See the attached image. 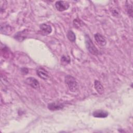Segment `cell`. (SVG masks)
Returning <instances> with one entry per match:
<instances>
[{
  "instance_id": "6da1fadb",
  "label": "cell",
  "mask_w": 133,
  "mask_h": 133,
  "mask_svg": "<svg viewBox=\"0 0 133 133\" xmlns=\"http://www.w3.org/2000/svg\"><path fill=\"white\" fill-rule=\"evenodd\" d=\"M64 81L68 85L70 91L75 92L78 88V85L75 78L70 75H67L65 76Z\"/></svg>"
},
{
  "instance_id": "7a4b0ae2",
  "label": "cell",
  "mask_w": 133,
  "mask_h": 133,
  "mask_svg": "<svg viewBox=\"0 0 133 133\" xmlns=\"http://www.w3.org/2000/svg\"><path fill=\"white\" fill-rule=\"evenodd\" d=\"M85 43L88 51L94 55H98L99 51L88 35H85Z\"/></svg>"
},
{
  "instance_id": "3957f363",
  "label": "cell",
  "mask_w": 133,
  "mask_h": 133,
  "mask_svg": "<svg viewBox=\"0 0 133 133\" xmlns=\"http://www.w3.org/2000/svg\"><path fill=\"white\" fill-rule=\"evenodd\" d=\"M25 83L36 90H39L40 86L39 82L35 78L33 77H28L25 79Z\"/></svg>"
},
{
  "instance_id": "277c9868",
  "label": "cell",
  "mask_w": 133,
  "mask_h": 133,
  "mask_svg": "<svg viewBox=\"0 0 133 133\" xmlns=\"http://www.w3.org/2000/svg\"><path fill=\"white\" fill-rule=\"evenodd\" d=\"M64 106L65 105L64 103L59 101H55L48 103L47 108L51 111H57L62 109Z\"/></svg>"
},
{
  "instance_id": "5b68a950",
  "label": "cell",
  "mask_w": 133,
  "mask_h": 133,
  "mask_svg": "<svg viewBox=\"0 0 133 133\" xmlns=\"http://www.w3.org/2000/svg\"><path fill=\"white\" fill-rule=\"evenodd\" d=\"M70 5L68 2L64 1H58L55 3V7L56 9L60 11H63L67 10Z\"/></svg>"
},
{
  "instance_id": "8992f818",
  "label": "cell",
  "mask_w": 133,
  "mask_h": 133,
  "mask_svg": "<svg viewBox=\"0 0 133 133\" xmlns=\"http://www.w3.org/2000/svg\"><path fill=\"white\" fill-rule=\"evenodd\" d=\"M37 75L44 80H47L49 78V74L48 72L43 68H39L36 71Z\"/></svg>"
},
{
  "instance_id": "52a82bcc",
  "label": "cell",
  "mask_w": 133,
  "mask_h": 133,
  "mask_svg": "<svg viewBox=\"0 0 133 133\" xmlns=\"http://www.w3.org/2000/svg\"><path fill=\"white\" fill-rule=\"evenodd\" d=\"M27 34H28V30L24 29L21 31H19L17 32L14 35V38L16 40L19 42H22L26 38Z\"/></svg>"
},
{
  "instance_id": "ba28073f",
  "label": "cell",
  "mask_w": 133,
  "mask_h": 133,
  "mask_svg": "<svg viewBox=\"0 0 133 133\" xmlns=\"http://www.w3.org/2000/svg\"><path fill=\"white\" fill-rule=\"evenodd\" d=\"M95 39L98 45L101 46H104L107 44V41L104 37L100 33H96L94 35Z\"/></svg>"
},
{
  "instance_id": "9c48e42d",
  "label": "cell",
  "mask_w": 133,
  "mask_h": 133,
  "mask_svg": "<svg viewBox=\"0 0 133 133\" xmlns=\"http://www.w3.org/2000/svg\"><path fill=\"white\" fill-rule=\"evenodd\" d=\"M108 115L109 113L107 111L102 110H96L92 113L93 116L97 118H105Z\"/></svg>"
},
{
  "instance_id": "30bf717a",
  "label": "cell",
  "mask_w": 133,
  "mask_h": 133,
  "mask_svg": "<svg viewBox=\"0 0 133 133\" xmlns=\"http://www.w3.org/2000/svg\"><path fill=\"white\" fill-rule=\"evenodd\" d=\"M40 30L44 35H48L52 32V28L50 25L46 23H43L39 26Z\"/></svg>"
},
{
  "instance_id": "8fae6325",
  "label": "cell",
  "mask_w": 133,
  "mask_h": 133,
  "mask_svg": "<svg viewBox=\"0 0 133 133\" xmlns=\"http://www.w3.org/2000/svg\"><path fill=\"white\" fill-rule=\"evenodd\" d=\"M94 86H95V89L97 90V91L98 92V94L101 95V94H102L103 93V92H104V88H103V86L101 84L100 82H99V81L96 80L95 81Z\"/></svg>"
},
{
  "instance_id": "7c38bea8",
  "label": "cell",
  "mask_w": 133,
  "mask_h": 133,
  "mask_svg": "<svg viewBox=\"0 0 133 133\" xmlns=\"http://www.w3.org/2000/svg\"><path fill=\"white\" fill-rule=\"evenodd\" d=\"M12 28L8 24H2L1 26V32L3 34L10 33L12 32Z\"/></svg>"
},
{
  "instance_id": "4fadbf2b",
  "label": "cell",
  "mask_w": 133,
  "mask_h": 133,
  "mask_svg": "<svg viewBox=\"0 0 133 133\" xmlns=\"http://www.w3.org/2000/svg\"><path fill=\"white\" fill-rule=\"evenodd\" d=\"M66 36L70 41L71 42H75L76 40V36L75 33L72 31H68L66 34Z\"/></svg>"
},
{
  "instance_id": "5bb4252c",
  "label": "cell",
  "mask_w": 133,
  "mask_h": 133,
  "mask_svg": "<svg viewBox=\"0 0 133 133\" xmlns=\"http://www.w3.org/2000/svg\"><path fill=\"white\" fill-rule=\"evenodd\" d=\"M126 6L127 8V11L128 14V15L130 17H132V4L129 3V2L126 1Z\"/></svg>"
},
{
  "instance_id": "9a60e30c",
  "label": "cell",
  "mask_w": 133,
  "mask_h": 133,
  "mask_svg": "<svg viewBox=\"0 0 133 133\" xmlns=\"http://www.w3.org/2000/svg\"><path fill=\"white\" fill-rule=\"evenodd\" d=\"M71 61L70 58L69 56H63L61 57V62L62 65H65L68 64H69Z\"/></svg>"
},
{
  "instance_id": "2e32d148",
  "label": "cell",
  "mask_w": 133,
  "mask_h": 133,
  "mask_svg": "<svg viewBox=\"0 0 133 133\" xmlns=\"http://www.w3.org/2000/svg\"><path fill=\"white\" fill-rule=\"evenodd\" d=\"M73 24L74 26L79 28V27L82 26L83 25V22L82 21L78 19H75L73 21Z\"/></svg>"
}]
</instances>
